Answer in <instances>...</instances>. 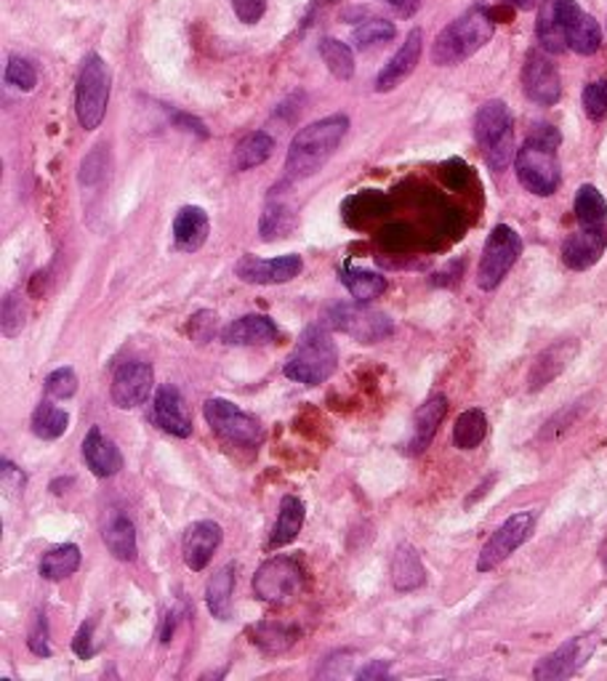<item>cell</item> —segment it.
Returning <instances> with one entry per match:
<instances>
[{
    "mask_svg": "<svg viewBox=\"0 0 607 681\" xmlns=\"http://www.w3.org/2000/svg\"><path fill=\"white\" fill-rule=\"evenodd\" d=\"M422 49H424V32L422 30H411L405 43L400 45V51L386 62V67L381 70L376 77V91L379 94H390L395 91L400 83L408 81L416 70L418 60H422Z\"/></svg>",
    "mask_w": 607,
    "mask_h": 681,
    "instance_id": "obj_19",
    "label": "cell"
},
{
    "mask_svg": "<svg viewBox=\"0 0 607 681\" xmlns=\"http://www.w3.org/2000/svg\"><path fill=\"white\" fill-rule=\"evenodd\" d=\"M81 567V549L75 543H62V546L49 549L41 560V575L51 583L70 578Z\"/></svg>",
    "mask_w": 607,
    "mask_h": 681,
    "instance_id": "obj_32",
    "label": "cell"
},
{
    "mask_svg": "<svg viewBox=\"0 0 607 681\" xmlns=\"http://www.w3.org/2000/svg\"><path fill=\"white\" fill-rule=\"evenodd\" d=\"M173 123H177L179 128H184V131H192L198 134L200 139H209V128L203 126L198 118H192V115H184V113H173Z\"/></svg>",
    "mask_w": 607,
    "mask_h": 681,
    "instance_id": "obj_49",
    "label": "cell"
},
{
    "mask_svg": "<svg viewBox=\"0 0 607 681\" xmlns=\"http://www.w3.org/2000/svg\"><path fill=\"white\" fill-rule=\"evenodd\" d=\"M322 326L347 333L360 343H379L395 333V322L384 311L371 309L363 301L333 304L322 311Z\"/></svg>",
    "mask_w": 607,
    "mask_h": 681,
    "instance_id": "obj_7",
    "label": "cell"
},
{
    "mask_svg": "<svg viewBox=\"0 0 607 681\" xmlns=\"http://www.w3.org/2000/svg\"><path fill=\"white\" fill-rule=\"evenodd\" d=\"M445 413H448V397H445V394H432V397L418 407L416 418H413V437L408 443V450L413 456H418V453H424L426 447L432 445Z\"/></svg>",
    "mask_w": 607,
    "mask_h": 681,
    "instance_id": "obj_23",
    "label": "cell"
},
{
    "mask_svg": "<svg viewBox=\"0 0 607 681\" xmlns=\"http://www.w3.org/2000/svg\"><path fill=\"white\" fill-rule=\"evenodd\" d=\"M83 458H86L88 469L102 479L115 477L123 469V453L107 434H102L99 426H94L83 439Z\"/></svg>",
    "mask_w": 607,
    "mask_h": 681,
    "instance_id": "obj_21",
    "label": "cell"
},
{
    "mask_svg": "<svg viewBox=\"0 0 607 681\" xmlns=\"http://www.w3.org/2000/svg\"><path fill=\"white\" fill-rule=\"evenodd\" d=\"M280 339V330L269 317L264 315H245L237 317L222 330V341L230 347H251V343H269Z\"/></svg>",
    "mask_w": 607,
    "mask_h": 681,
    "instance_id": "obj_24",
    "label": "cell"
},
{
    "mask_svg": "<svg viewBox=\"0 0 607 681\" xmlns=\"http://www.w3.org/2000/svg\"><path fill=\"white\" fill-rule=\"evenodd\" d=\"M501 3L512 6V9H520V11H531V9H535V3H539V0H501Z\"/></svg>",
    "mask_w": 607,
    "mask_h": 681,
    "instance_id": "obj_53",
    "label": "cell"
},
{
    "mask_svg": "<svg viewBox=\"0 0 607 681\" xmlns=\"http://www.w3.org/2000/svg\"><path fill=\"white\" fill-rule=\"evenodd\" d=\"M571 354H573V347H567V343H557V347L546 349V352L541 354L539 360H535V365L531 371V389L546 386L549 381H552L554 375H557L562 368H565L567 357H571Z\"/></svg>",
    "mask_w": 607,
    "mask_h": 681,
    "instance_id": "obj_38",
    "label": "cell"
},
{
    "mask_svg": "<svg viewBox=\"0 0 607 681\" xmlns=\"http://www.w3.org/2000/svg\"><path fill=\"white\" fill-rule=\"evenodd\" d=\"M105 546L109 554L115 556V560L120 562H134L139 554L137 546V528H134V522L128 517H115L109 519L107 528H105Z\"/></svg>",
    "mask_w": 607,
    "mask_h": 681,
    "instance_id": "obj_29",
    "label": "cell"
},
{
    "mask_svg": "<svg viewBox=\"0 0 607 681\" xmlns=\"http://www.w3.org/2000/svg\"><path fill=\"white\" fill-rule=\"evenodd\" d=\"M320 56L326 62L328 73L339 81H350L354 75V54L344 41H336V38H322L320 41Z\"/></svg>",
    "mask_w": 607,
    "mask_h": 681,
    "instance_id": "obj_37",
    "label": "cell"
},
{
    "mask_svg": "<svg viewBox=\"0 0 607 681\" xmlns=\"http://www.w3.org/2000/svg\"><path fill=\"white\" fill-rule=\"evenodd\" d=\"M339 352H336V341L328 326H309L296 341L294 352H290L283 373L290 381L303 386H318L328 381L336 371Z\"/></svg>",
    "mask_w": 607,
    "mask_h": 681,
    "instance_id": "obj_4",
    "label": "cell"
},
{
    "mask_svg": "<svg viewBox=\"0 0 607 681\" xmlns=\"http://www.w3.org/2000/svg\"><path fill=\"white\" fill-rule=\"evenodd\" d=\"M3 479H6V488H14L22 490L24 488V475L19 471V466L11 464V460H3Z\"/></svg>",
    "mask_w": 607,
    "mask_h": 681,
    "instance_id": "obj_50",
    "label": "cell"
},
{
    "mask_svg": "<svg viewBox=\"0 0 607 681\" xmlns=\"http://www.w3.org/2000/svg\"><path fill=\"white\" fill-rule=\"evenodd\" d=\"M584 109L592 120H603L607 115V77L594 81L584 88Z\"/></svg>",
    "mask_w": 607,
    "mask_h": 681,
    "instance_id": "obj_44",
    "label": "cell"
},
{
    "mask_svg": "<svg viewBox=\"0 0 607 681\" xmlns=\"http://www.w3.org/2000/svg\"><path fill=\"white\" fill-rule=\"evenodd\" d=\"M573 208H576V219L581 226H605L607 200L597 187L592 184L581 187L576 192V203H573Z\"/></svg>",
    "mask_w": 607,
    "mask_h": 681,
    "instance_id": "obj_36",
    "label": "cell"
},
{
    "mask_svg": "<svg viewBox=\"0 0 607 681\" xmlns=\"http://www.w3.org/2000/svg\"><path fill=\"white\" fill-rule=\"evenodd\" d=\"M113 73L99 54H86L75 83V115L83 131H96L107 115Z\"/></svg>",
    "mask_w": 607,
    "mask_h": 681,
    "instance_id": "obj_6",
    "label": "cell"
},
{
    "mask_svg": "<svg viewBox=\"0 0 607 681\" xmlns=\"http://www.w3.org/2000/svg\"><path fill=\"white\" fill-rule=\"evenodd\" d=\"M248 637L264 655H283L299 641V628L277 620H262L251 628Z\"/></svg>",
    "mask_w": 607,
    "mask_h": 681,
    "instance_id": "obj_25",
    "label": "cell"
},
{
    "mask_svg": "<svg viewBox=\"0 0 607 681\" xmlns=\"http://www.w3.org/2000/svg\"><path fill=\"white\" fill-rule=\"evenodd\" d=\"M562 136L554 126H533V131L528 134L525 145L517 149L514 168L517 179L525 187L528 192L539 194V198H549V194L557 192L562 173L557 163V147Z\"/></svg>",
    "mask_w": 607,
    "mask_h": 681,
    "instance_id": "obj_2",
    "label": "cell"
},
{
    "mask_svg": "<svg viewBox=\"0 0 607 681\" xmlns=\"http://www.w3.org/2000/svg\"><path fill=\"white\" fill-rule=\"evenodd\" d=\"M535 35H539L541 49L546 54H562L567 49L565 32H562L560 17H557V3L554 0H544L541 3L539 19H535Z\"/></svg>",
    "mask_w": 607,
    "mask_h": 681,
    "instance_id": "obj_31",
    "label": "cell"
},
{
    "mask_svg": "<svg viewBox=\"0 0 607 681\" xmlns=\"http://www.w3.org/2000/svg\"><path fill=\"white\" fill-rule=\"evenodd\" d=\"M211 235V219L203 208L198 205H184L182 211L173 219V240H177V248L184 253H195L205 245V240Z\"/></svg>",
    "mask_w": 607,
    "mask_h": 681,
    "instance_id": "obj_22",
    "label": "cell"
},
{
    "mask_svg": "<svg viewBox=\"0 0 607 681\" xmlns=\"http://www.w3.org/2000/svg\"><path fill=\"white\" fill-rule=\"evenodd\" d=\"M496 32L493 9L486 6H471L467 14H461L456 22H450L435 45H432V62L440 67H454V64L467 62L477 51L486 45Z\"/></svg>",
    "mask_w": 607,
    "mask_h": 681,
    "instance_id": "obj_3",
    "label": "cell"
},
{
    "mask_svg": "<svg viewBox=\"0 0 607 681\" xmlns=\"http://www.w3.org/2000/svg\"><path fill=\"white\" fill-rule=\"evenodd\" d=\"M67 426H70V413L49 400H43L41 405L35 407V413H32V434L46 439V443L60 439L62 434L67 432Z\"/></svg>",
    "mask_w": 607,
    "mask_h": 681,
    "instance_id": "obj_33",
    "label": "cell"
},
{
    "mask_svg": "<svg viewBox=\"0 0 607 681\" xmlns=\"http://www.w3.org/2000/svg\"><path fill=\"white\" fill-rule=\"evenodd\" d=\"M30 650L38 655V658H51V647H49V626H46V615H38L35 626H32L30 639H28Z\"/></svg>",
    "mask_w": 607,
    "mask_h": 681,
    "instance_id": "obj_48",
    "label": "cell"
},
{
    "mask_svg": "<svg viewBox=\"0 0 607 681\" xmlns=\"http://www.w3.org/2000/svg\"><path fill=\"white\" fill-rule=\"evenodd\" d=\"M155 373L147 362H128V365L118 368L113 386H109V397L120 411H134L141 402L152 394Z\"/></svg>",
    "mask_w": 607,
    "mask_h": 681,
    "instance_id": "obj_15",
    "label": "cell"
},
{
    "mask_svg": "<svg viewBox=\"0 0 607 681\" xmlns=\"http://www.w3.org/2000/svg\"><path fill=\"white\" fill-rule=\"evenodd\" d=\"M331 3H336V0H331Z\"/></svg>",
    "mask_w": 607,
    "mask_h": 681,
    "instance_id": "obj_54",
    "label": "cell"
},
{
    "mask_svg": "<svg viewBox=\"0 0 607 681\" xmlns=\"http://www.w3.org/2000/svg\"><path fill=\"white\" fill-rule=\"evenodd\" d=\"M341 283H344V288L350 290V296L354 301H363L371 304L373 298H379L386 290V280L376 272H368V269H354V267H344L341 269Z\"/></svg>",
    "mask_w": 607,
    "mask_h": 681,
    "instance_id": "obj_35",
    "label": "cell"
},
{
    "mask_svg": "<svg viewBox=\"0 0 607 681\" xmlns=\"http://www.w3.org/2000/svg\"><path fill=\"white\" fill-rule=\"evenodd\" d=\"M303 269L301 256L296 253H288V256L280 258H258V256H243L237 262L235 275L241 277L243 283L251 285H283L290 283L294 277H299Z\"/></svg>",
    "mask_w": 607,
    "mask_h": 681,
    "instance_id": "obj_14",
    "label": "cell"
},
{
    "mask_svg": "<svg viewBox=\"0 0 607 681\" xmlns=\"http://www.w3.org/2000/svg\"><path fill=\"white\" fill-rule=\"evenodd\" d=\"M522 253V237L517 235L514 226L499 224L488 235L486 251H482L480 269H477V285L482 290H496L514 267Z\"/></svg>",
    "mask_w": 607,
    "mask_h": 681,
    "instance_id": "obj_8",
    "label": "cell"
},
{
    "mask_svg": "<svg viewBox=\"0 0 607 681\" xmlns=\"http://www.w3.org/2000/svg\"><path fill=\"white\" fill-rule=\"evenodd\" d=\"M290 224H294V213H290L283 203H273L262 216V240L283 237Z\"/></svg>",
    "mask_w": 607,
    "mask_h": 681,
    "instance_id": "obj_40",
    "label": "cell"
},
{
    "mask_svg": "<svg viewBox=\"0 0 607 681\" xmlns=\"http://www.w3.org/2000/svg\"><path fill=\"white\" fill-rule=\"evenodd\" d=\"M24 320H28V309H24V301L19 294H9L3 298V336L11 339L17 336L19 330L24 328Z\"/></svg>",
    "mask_w": 607,
    "mask_h": 681,
    "instance_id": "obj_42",
    "label": "cell"
},
{
    "mask_svg": "<svg viewBox=\"0 0 607 681\" xmlns=\"http://www.w3.org/2000/svg\"><path fill=\"white\" fill-rule=\"evenodd\" d=\"M475 139L480 145L486 163L496 173L507 171V166L517 158L512 113L501 99H490L475 115Z\"/></svg>",
    "mask_w": 607,
    "mask_h": 681,
    "instance_id": "obj_5",
    "label": "cell"
},
{
    "mask_svg": "<svg viewBox=\"0 0 607 681\" xmlns=\"http://www.w3.org/2000/svg\"><path fill=\"white\" fill-rule=\"evenodd\" d=\"M303 588V570L294 556H273L256 570L254 592L262 602L283 605Z\"/></svg>",
    "mask_w": 607,
    "mask_h": 681,
    "instance_id": "obj_10",
    "label": "cell"
},
{
    "mask_svg": "<svg viewBox=\"0 0 607 681\" xmlns=\"http://www.w3.org/2000/svg\"><path fill=\"white\" fill-rule=\"evenodd\" d=\"M607 232L605 226H581L562 243V264L573 272L592 269L605 256Z\"/></svg>",
    "mask_w": 607,
    "mask_h": 681,
    "instance_id": "obj_16",
    "label": "cell"
},
{
    "mask_svg": "<svg viewBox=\"0 0 607 681\" xmlns=\"http://www.w3.org/2000/svg\"><path fill=\"white\" fill-rule=\"evenodd\" d=\"M605 564H607V560H605Z\"/></svg>",
    "mask_w": 607,
    "mask_h": 681,
    "instance_id": "obj_55",
    "label": "cell"
},
{
    "mask_svg": "<svg viewBox=\"0 0 607 681\" xmlns=\"http://www.w3.org/2000/svg\"><path fill=\"white\" fill-rule=\"evenodd\" d=\"M203 415L209 421L211 432L216 434L222 443L237 447H256L262 443V424L254 415L243 413L235 402L213 397L203 405Z\"/></svg>",
    "mask_w": 607,
    "mask_h": 681,
    "instance_id": "obj_9",
    "label": "cell"
},
{
    "mask_svg": "<svg viewBox=\"0 0 607 681\" xmlns=\"http://www.w3.org/2000/svg\"><path fill=\"white\" fill-rule=\"evenodd\" d=\"M152 418H155V424H158L166 434H171V437L187 439L192 434V421L184 407L182 392L171 384L160 386L158 392H155Z\"/></svg>",
    "mask_w": 607,
    "mask_h": 681,
    "instance_id": "obj_20",
    "label": "cell"
},
{
    "mask_svg": "<svg viewBox=\"0 0 607 681\" xmlns=\"http://www.w3.org/2000/svg\"><path fill=\"white\" fill-rule=\"evenodd\" d=\"M488 437V418L480 407H469L456 418L454 445L458 450H475Z\"/></svg>",
    "mask_w": 607,
    "mask_h": 681,
    "instance_id": "obj_34",
    "label": "cell"
},
{
    "mask_svg": "<svg viewBox=\"0 0 607 681\" xmlns=\"http://www.w3.org/2000/svg\"><path fill=\"white\" fill-rule=\"evenodd\" d=\"M589 652H592L589 637H576L565 641V645L557 647L552 655H546L544 660H539V666L533 668V679L557 681L573 677V673L586 663Z\"/></svg>",
    "mask_w": 607,
    "mask_h": 681,
    "instance_id": "obj_17",
    "label": "cell"
},
{
    "mask_svg": "<svg viewBox=\"0 0 607 681\" xmlns=\"http://www.w3.org/2000/svg\"><path fill=\"white\" fill-rule=\"evenodd\" d=\"M557 3V17L565 32L567 49L576 51L581 56L597 54L603 45V30H599L597 19L586 14L576 0H554Z\"/></svg>",
    "mask_w": 607,
    "mask_h": 681,
    "instance_id": "obj_13",
    "label": "cell"
},
{
    "mask_svg": "<svg viewBox=\"0 0 607 681\" xmlns=\"http://www.w3.org/2000/svg\"><path fill=\"white\" fill-rule=\"evenodd\" d=\"M94 628H96L94 618H88L86 623H81V628H77V631H75L73 652H75L81 660H92L94 655H96V647H94Z\"/></svg>",
    "mask_w": 607,
    "mask_h": 681,
    "instance_id": "obj_46",
    "label": "cell"
},
{
    "mask_svg": "<svg viewBox=\"0 0 607 681\" xmlns=\"http://www.w3.org/2000/svg\"><path fill=\"white\" fill-rule=\"evenodd\" d=\"M303 514H307V509H303L301 498L296 496L283 498L280 511H277L275 530L273 535H269V549H283L288 546V543H294L303 528Z\"/></svg>",
    "mask_w": 607,
    "mask_h": 681,
    "instance_id": "obj_27",
    "label": "cell"
},
{
    "mask_svg": "<svg viewBox=\"0 0 607 681\" xmlns=\"http://www.w3.org/2000/svg\"><path fill=\"white\" fill-rule=\"evenodd\" d=\"M392 583L397 592L408 594L422 588L426 583V570L422 556L413 546H400L395 560H392Z\"/></svg>",
    "mask_w": 607,
    "mask_h": 681,
    "instance_id": "obj_28",
    "label": "cell"
},
{
    "mask_svg": "<svg viewBox=\"0 0 607 681\" xmlns=\"http://www.w3.org/2000/svg\"><path fill=\"white\" fill-rule=\"evenodd\" d=\"M46 392L54 400H70L77 392V375L73 368H60V371L49 373L46 379Z\"/></svg>",
    "mask_w": 607,
    "mask_h": 681,
    "instance_id": "obj_43",
    "label": "cell"
},
{
    "mask_svg": "<svg viewBox=\"0 0 607 681\" xmlns=\"http://www.w3.org/2000/svg\"><path fill=\"white\" fill-rule=\"evenodd\" d=\"M390 677V663L386 660H376V663L365 666L363 671L358 673V679H386Z\"/></svg>",
    "mask_w": 607,
    "mask_h": 681,
    "instance_id": "obj_52",
    "label": "cell"
},
{
    "mask_svg": "<svg viewBox=\"0 0 607 681\" xmlns=\"http://www.w3.org/2000/svg\"><path fill=\"white\" fill-rule=\"evenodd\" d=\"M397 30L390 19H365L363 24H358L352 32V41L358 45V51H371L376 45H384L390 41H395Z\"/></svg>",
    "mask_w": 607,
    "mask_h": 681,
    "instance_id": "obj_39",
    "label": "cell"
},
{
    "mask_svg": "<svg viewBox=\"0 0 607 681\" xmlns=\"http://www.w3.org/2000/svg\"><path fill=\"white\" fill-rule=\"evenodd\" d=\"M535 519H539L535 511H517V514L509 517L482 546L480 556H477V573H490V570L507 562L533 535Z\"/></svg>",
    "mask_w": 607,
    "mask_h": 681,
    "instance_id": "obj_11",
    "label": "cell"
},
{
    "mask_svg": "<svg viewBox=\"0 0 607 681\" xmlns=\"http://www.w3.org/2000/svg\"><path fill=\"white\" fill-rule=\"evenodd\" d=\"M232 592H235V564H224L205 586V605L216 620L232 618Z\"/></svg>",
    "mask_w": 607,
    "mask_h": 681,
    "instance_id": "obj_26",
    "label": "cell"
},
{
    "mask_svg": "<svg viewBox=\"0 0 607 681\" xmlns=\"http://www.w3.org/2000/svg\"><path fill=\"white\" fill-rule=\"evenodd\" d=\"M187 333H190V339L195 343L211 341L213 336H216V315H213V311H198V315H192Z\"/></svg>",
    "mask_w": 607,
    "mask_h": 681,
    "instance_id": "obj_45",
    "label": "cell"
},
{
    "mask_svg": "<svg viewBox=\"0 0 607 681\" xmlns=\"http://www.w3.org/2000/svg\"><path fill=\"white\" fill-rule=\"evenodd\" d=\"M273 152H275L273 136L264 131H254L245 136L241 145L235 147V152H232V166H235V171H251V168L267 163Z\"/></svg>",
    "mask_w": 607,
    "mask_h": 681,
    "instance_id": "obj_30",
    "label": "cell"
},
{
    "mask_svg": "<svg viewBox=\"0 0 607 681\" xmlns=\"http://www.w3.org/2000/svg\"><path fill=\"white\" fill-rule=\"evenodd\" d=\"M384 3H390L403 19L416 17V11L422 9V0H384Z\"/></svg>",
    "mask_w": 607,
    "mask_h": 681,
    "instance_id": "obj_51",
    "label": "cell"
},
{
    "mask_svg": "<svg viewBox=\"0 0 607 681\" xmlns=\"http://www.w3.org/2000/svg\"><path fill=\"white\" fill-rule=\"evenodd\" d=\"M232 9L243 24H258L267 14V0H232Z\"/></svg>",
    "mask_w": 607,
    "mask_h": 681,
    "instance_id": "obj_47",
    "label": "cell"
},
{
    "mask_svg": "<svg viewBox=\"0 0 607 681\" xmlns=\"http://www.w3.org/2000/svg\"><path fill=\"white\" fill-rule=\"evenodd\" d=\"M222 524L213 522V519H200L192 522L184 533V564L192 573L209 567V562L216 554L219 543H222Z\"/></svg>",
    "mask_w": 607,
    "mask_h": 681,
    "instance_id": "obj_18",
    "label": "cell"
},
{
    "mask_svg": "<svg viewBox=\"0 0 607 681\" xmlns=\"http://www.w3.org/2000/svg\"><path fill=\"white\" fill-rule=\"evenodd\" d=\"M522 88L525 96L541 107H554L562 96V81L557 64L546 56V51H528L522 64Z\"/></svg>",
    "mask_w": 607,
    "mask_h": 681,
    "instance_id": "obj_12",
    "label": "cell"
},
{
    "mask_svg": "<svg viewBox=\"0 0 607 681\" xmlns=\"http://www.w3.org/2000/svg\"><path fill=\"white\" fill-rule=\"evenodd\" d=\"M6 83L19 91H32L38 86V70L35 64L24 56H11L9 64H6Z\"/></svg>",
    "mask_w": 607,
    "mask_h": 681,
    "instance_id": "obj_41",
    "label": "cell"
},
{
    "mask_svg": "<svg viewBox=\"0 0 607 681\" xmlns=\"http://www.w3.org/2000/svg\"><path fill=\"white\" fill-rule=\"evenodd\" d=\"M347 131H350V118L347 115H328V118L301 128L288 147V179L301 181L322 171V166L333 158V152L344 141Z\"/></svg>",
    "mask_w": 607,
    "mask_h": 681,
    "instance_id": "obj_1",
    "label": "cell"
}]
</instances>
